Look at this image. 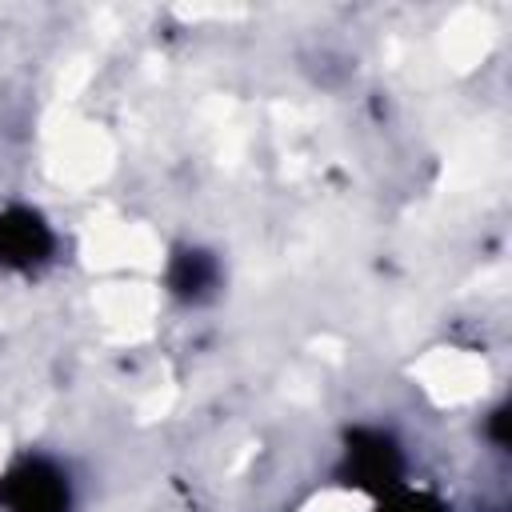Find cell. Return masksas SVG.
<instances>
[{"mask_svg": "<svg viewBox=\"0 0 512 512\" xmlns=\"http://www.w3.org/2000/svg\"><path fill=\"white\" fill-rule=\"evenodd\" d=\"M412 480V452L400 428L388 420H352L340 428L336 460H332V484L364 496L368 504L404 488Z\"/></svg>", "mask_w": 512, "mask_h": 512, "instance_id": "cell-1", "label": "cell"}, {"mask_svg": "<svg viewBox=\"0 0 512 512\" xmlns=\"http://www.w3.org/2000/svg\"><path fill=\"white\" fill-rule=\"evenodd\" d=\"M84 488L76 464L44 444L16 448L0 464V512H80Z\"/></svg>", "mask_w": 512, "mask_h": 512, "instance_id": "cell-2", "label": "cell"}, {"mask_svg": "<svg viewBox=\"0 0 512 512\" xmlns=\"http://www.w3.org/2000/svg\"><path fill=\"white\" fill-rule=\"evenodd\" d=\"M480 428H484V440L492 444V452H508V400L504 396L480 416Z\"/></svg>", "mask_w": 512, "mask_h": 512, "instance_id": "cell-6", "label": "cell"}, {"mask_svg": "<svg viewBox=\"0 0 512 512\" xmlns=\"http://www.w3.org/2000/svg\"><path fill=\"white\" fill-rule=\"evenodd\" d=\"M372 512H456L452 500L432 488V484H420V480H408L404 488L372 500Z\"/></svg>", "mask_w": 512, "mask_h": 512, "instance_id": "cell-5", "label": "cell"}, {"mask_svg": "<svg viewBox=\"0 0 512 512\" xmlns=\"http://www.w3.org/2000/svg\"><path fill=\"white\" fill-rule=\"evenodd\" d=\"M160 288L176 308H208L228 292V260L204 240H176L164 256Z\"/></svg>", "mask_w": 512, "mask_h": 512, "instance_id": "cell-4", "label": "cell"}, {"mask_svg": "<svg viewBox=\"0 0 512 512\" xmlns=\"http://www.w3.org/2000/svg\"><path fill=\"white\" fill-rule=\"evenodd\" d=\"M64 256V232L60 224L24 196L0 200V276L36 284L44 280Z\"/></svg>", "mask_w": 512, "mask_h": 512, "instance_id": "cell-3", "label": "cell"}]
</instances>
